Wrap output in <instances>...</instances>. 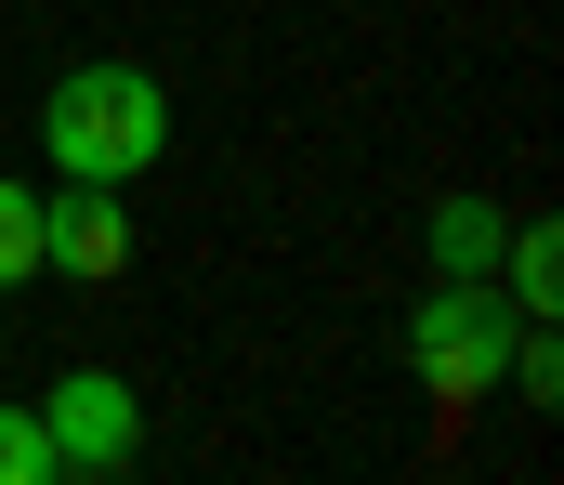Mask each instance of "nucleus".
Segmentation results:
<instances>
[{
    "label": "nucleus",
    "mask_w": 564,
    "mask_h": 485,
    "mask_svg": "<svg viewBox=\"0 0 564 485\" xmlns=\"http://www.w3.org/2000/svg\"><path fill=\"white\" fill-rule=\"evenodd\" d=\"M408 367H421V394H446V407H486L499 367H512V302L486 276H433L421 316H408Z\"/></svg>",
    "instance_id": "nucleus-2"
},
{
    "label": "nucleus",
    "mask_w": 564,
    "mask_h": 485,
    "mask_svg": "<svg viewBox=\"0 0 564 485\" xmlns=\"http://www.w3.org/2000/svg\"><path fill=\"white\" fill-rule=\"evenodd\" d=\"M499 236H512V223H499L486 197H446V210H433V276H499Z\"/></svg>",
    "instance_id": "nucleus-5"
},
{
    "label": "nucleus",
    "mask_w": 564,
    "mask_h": 485,
    "mask_svg": "<svg viewBox=\"0 0 564 485\" xmlns=\"http://www.w3.org/2000/svg\"><path fill=\"white\" fill-rule=\"evenodd\" d=\"M0 485H53V433H40V407H0Z\"/></svg>",
    "instance_id": "nucleus-9"
},
{
    "label": "nucleus",
    "mask_w": 564,
    "mask_h": 485,
    "mask_svg": "<svg viewBox=\"0 0 564 485\" xmlns=\"http://www.w3.org/2000/svg\"><path fill=\"white\" fill-rule=\"evenodd\" d=\"M40 145L66 184H144V170L171 158V92L144 79V66H66L53 92H40Z\"/></svg>",
    "instance_id": "nucleus-1"
},
{
    "label": "nucleus",
    "mask_w": 564,
    "mask_h": 485,
    "mask_svg": "<svg viewBox=\"0 0 564 485\" xmlns=\"http://www.w3.org/2000/svg\"><path fill=\"white\" fill-rule=\"evenodd\" d=\"M26 276H40V184L0 170V289H26Z\"/></svg>",
    "instance_id": "nucleus-7"
},
{
    "label": "nucleus",
    "mask_w": 564,
    "mask_h": 485,
    "mask_svg": "<svg viewBox=\"0 0 564 485\" xmlns=\"http://www.w3.org/2000/svg\"><path fill=\"white\" fill-rule=\"evenodd\" d=\"M40 433H53V473H132L144 460V394L119 367H66L40 394Z\"/></svg>",
    "instance_id": "nucleus-3"
},
{
    "label": "nucleus",
    "mask_w": 564,
    "mask_h": 485,
    "mask_svg": "<svg viewBox=\"0 0 564 485\" xmlns=\"http://www.w3.org/2000/svg\"><path fill=\"white\" fill-rule=\"evenodd\" d=\"M499 276H512V289H499L512 316H552V302H564V236H552V223H525V236H499Z\"/></svg>",
    "instance_id": "nucleus-6"
},
{
    "label": "nucleus",
    "mask_w": 564,
    "mask_h": 485,
    "mask_svg": "<svg viewBox=\"0 0 564 485\" xmlns=\"http://www.w3.org/2000/svg\"><path fill=\"white\" fill-rule=\"evenodd\" d=\"M525 407H564V354H552V328H512V367H499Z\"/></svg>",
    "instance_id": "nucleus-8"
},
{
    "label": "nucleus",
    "mask_w": 564,
    "mask_h": 485,
    "mask_svg": "<svg viewBox=\"0 0 564 485\" xmlns=\"http://www.w3.org/2000/svg\"><path fill=\"white\" fill-rule=\"evenodd\" d=\"M40 263L79 276V289H106V276L132 263V210H119V184H66V197H40Z\"/></svg>",
    "instance_id": "nucleus-4"
}]
</instances>
